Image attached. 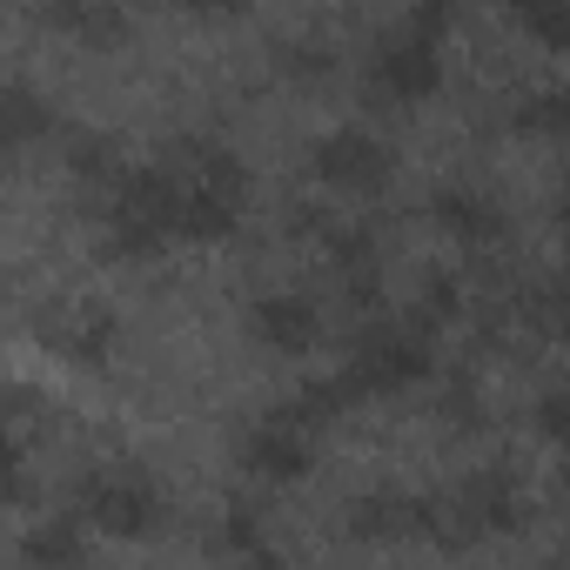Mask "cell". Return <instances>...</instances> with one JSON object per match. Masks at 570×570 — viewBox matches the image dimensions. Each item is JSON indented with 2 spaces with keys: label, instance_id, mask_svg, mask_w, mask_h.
I'll return each mask as SVG.
<instances>
[{
  "label": "cell",
  "instance_id": "6da1fadb",
  "mask_svg": "<svg viewBox=\"0 0 570 570\" xmlns=\"http://www.w3.org/2000/svg\"><path fill=\"white\" fill-rule=\"evenodd\" d=\"M248 215V168L202 141L188 148V168H175V235L181 242H228Z\"/></svg>",
  "mask_w": 570,
  "mask_h": 570
},
{
  "label": "cell",
  "instance_id": "7a4b0ae2",
  "mask_svg": "<svg viewBox=\"0 0 570 570\" xmlns=\"http://www.w3.org/2000/svg\"><path fill=\"white\" fill-rule=\"evenodd\" d=\"M450 21H456L450 0H416L410 21H396L376 41L370 81H376L383 101H430L443 88V35H450Z\"/></svg>",
  "mask_w": 570,
  "mask_h": 570
},
{
  "label": "cell",
  "instance_id": "3957f363",
  "mask_svg": "<svg viewBox=\"0 0 570 570\" xmlns=\"http://www.w3.org/2000/svg\"><path fill=\"white\" fill-rule=\"evenodd\" d=\"M175 235V168H135L115 175L108 195V248L115 255H161Z\"/></svg>",
  "mask_w": 570,
  "mask_h": 570
},
{
  "label": "cell",
  "instance_id": "277c9868",
  "mask_svg": "<svg viewBox=\"0 0 570 570\" xmlns=\"http://www.w3.org/2000/svg\"><path fill=\"white\" fill-rule=\"evenodd\" d=\"M430 370H436V363H430V336H423V323H416V330H410V323H376V330L350 350L343 390H350V403L403 396V390H416Z\"/></svg>",
  "mask_w": 570,
  "mask_h": 570
},
{
  "label": "cell",
  "instance_id": "5b68a950",
  "mask_svg": "<svg viewBox=\"0 0 570 570\" xmlns=\"http://www.w3.org/2000/svg\"><path fill=\"white\" fill-rule=\"evenodd\" d=\"M81 523L101 530V537H148L161 523V490L141 476V470H101L81 483Z\"/></svg>",
  "mask_w": 570,
  "mask_h": 570
},
{
  "label": "cell",
  "instance_id": "8992f818",
  "mask_svg": "<svg viewBox=\"0 0 570 570\" xmlns=\"http://www.w3.org/2000/svg\"><path fill=\"white\" fill-rule=\"evenodd\" d=\"M309 168H316V181L336 188V195H376V188L390 181V148H383L376 135H363V128H336V135L316 141Z\"/></svg>",
  "mask_w": 570,
  "mask_h": 570
},
{
  "label": "cell",
  "instance_id": "52a82bcc",
  "mask_svg": "<svg viewBox=\"0 0 570 570\" xmlns=\"http://www.w3.org/2000/svg\"><path fill=\"white\" fill-rule=\"evenodd\" d=\"M242 463H248L255 476H268V483H296V476H309V470H316V430H309V423H296L289 410H268V416L248 430Z\"/></svg>",
  "mask_w": 570,
  "mask_h": 570
},
{
  "label": "cell",
  "instance_id": "ba28073f",
  "mask_svg": "<svg viewBox=\"0 0 570 570\" xmlns=\"http://www.w3.org/2000/svg\"><path fill=\"white\" fill-rule=\"evenodd\" d=\"M248 330H255V343L275 350V356H309L316 336H323V316H316V303H303V296H262V303L248 309Z\"/></svg>",
  "mask_w": 570,
  "mask_h": 570
},
{
  "label": "cell",
  "instance_id": "9c48e42d",
  "mask_svg": "<svg viewBox=\"0 0 570 570\" xmlns=\"http://www.w3.org/2000/svg\"><path fill=\"white\" fill-rule=\"evenodd\" d=\"M430 215H436V228H443V235H456L463 248H483V242H497V235H503V208H497L483 188H436Z\"/></svg>",
  "mask_w": 570,
  "mask_h": 570
},
{
  "label": "cell",
  "instance_id": "30bf717a",
  "mask_svg": "<svg viewBox=\"0 0 570 570\" xmlns=\"http://www.w3.org/2000/svg\"><path fill=\"white\" fill-rule=\"evenodd\" d=\"M48 128H55V108H48L35 88H0V155L41 141Z\"/></svg>",
  "mask_w": 570,
  "mask_h": 570
},
{
  "label": "cell",
  "instance_id": "8fae6325",
  "mask_svg": "<svg viewBox=\"0 0 570 570\" xmlns=\"http://www.w3.org/2000/svg\"><path fill=\"white\" fill-rule=\"evenodd\" d=\"M55 21L75 28V41H95V48H115L121 41V14L101 8V0H55Z\"/></svg>",
  "mask_w": 570,
  "mask_h": 570
},
{
  "label": "cell",
  "instance_id": "7c38bea8",
  "mask_svg": "<svg viewBox=\"0 0 570 570\" xmlns=\"http://www.w3.org/2000/svg\"><path fill=\"white\" fill-rule=\"evenodd\" d=\"M517 8V21L543 41V48H563V35H570V14H563V0H510Z\"/></svg>",
  "mask_w": 570,
  "mask_h": 570
},
{
  "label": "cell",
  "instance_id": "4fadbf2b",
  "mask_svg": "<svg viewBox=\"0 0 570 570\" xmlns=\"http://www.w3.org/2000/svg\"><path fill=\"white\" fill-rule=\"evenodd\" d=\"M21 497H28V450L0 430V510H14Z\"/></svg>",
  "mask_w": 570,
  "mask_h": 570
},
{
  "label": "cell",
  "instance_id": "5bb4252c",
  "mask_svg": "<svg viewBox=\"0 0 570 570\" xmlns=\"http://www.w3.org/2000/svg\"><path fill=\"white\" fill-rule=\"evenodd\" d=\"M517 128H530V135H557V128H563V88H543V95L517 101Z\"/></svg>",
  "mask_w": 570,
  "mask_h": 570
},
{
  "label": "cell",
  "instance_id": "9a60e30c",
  "mask_svg": "<svg viewBox=\"0 0 570 570\" xmlns=\"http://www.w3.org/2000/svg\"><path fill=\"white\" fill-rule=\"evenodd\" d=\"M21 557H35V563H41V557H48V563H68V557H81V537L55 523V530H35V537L21 543Z\"/></svg>",
  "mask_w": 570,
  "mask_h": 570
},
{
  "label": "cell",
  "instance_id": "2e32d148",
  "mask_svg": "<svg viewBox=\"0 0 570 570\" xmlns=\"http://www.w3.org/2000/svg\"><path fill=\"white\" fill-rule=\"evenodd\" d=\"M228 550H235V557H248V550H255V557H268V543H262V523H255L248 510H235V517H228Z\"/></svg>",
  "mask_w": 570,
  "mask_h": 570
},
{
  "label": "cell",
  "instance_id": "e0dca14e",
  "mask_svg": "<svg viewBox=\"0 0 570 570\" xmlns=\"http://www.w3.org/2000/svg\"><path fill=\"white\" fill-rule=\"evenodd\" d=\"M563 410H570L563 390H543V396H537V430H543L550 443H563Z\"/></svg>",
  "mask_w": 570,
  "mask_h": 570
},
{
  "label": "cell",
  "instance_id": "ac0fdd59",
  "mask_svg": "<svg viewBox=\"0 0 570 570\" xmlns=\"http://www.w3.org/2000/svg\"><path fill=\"white\" fill-rule=\"evenodd\" d=\"M456 316V282H430V323Z\"/></svg>",
  "mask_w": 570,
  "mask_h": 570
},
{
  "label": "cell",
  "instance_id": "d6986e66",
  "mask_svg": "<svg viewBox=\"0 0 570 570\" xmlns=\"http://www.w3.org/2000/svg\"><path fill=\"white\" fill-rule=\"evenodd\" d=\"M181 8H195V14H235V8H248V0H181Z\"/></svg>",
  "mask_w": 570,
  "mask_h": 570
}]
</instances>
